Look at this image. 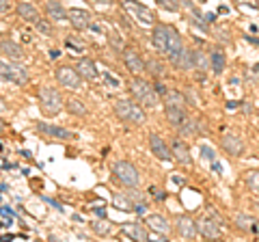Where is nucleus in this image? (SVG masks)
I'll return each mask as SVG.
<instances>
[{
	"mask_svg": "<svg viewBox=\"0 0 259 242\" xmlns=\"http://www.w3.org/2000/svg\"><path fill=\"white\" fill-rule=\"evenodd\" d=\"M112 206L119 208V210H123V212H134L132 199H127V197H123V195H115V197H112Z\"/></svg>",
	"mask_w": 259,
	"mask_h": 242,
	"instance_id": "c756f323",
	"label": "nucleus"
},
{
	"mask_svg": "<svg viewBox=\"0 0 259 242\" xmlns=\"http://www.w3.org/2000/svg\"><path fill=\"white\" fill-rule=\"evenodd\" d=\"M121 56H123V63H125V67H127V71H132L134 76H141L145 69V61L139 56V52L134 50V48H123L121 50Z\"/></svg>",
	"mask_w": 259,
	"mask_h": 242,
	"instance_id": "6e6552de",
	"label": "nucleus"
},
{
	"mask_svg": "<svg viewBox=\"0 0 259 242\" xmlns=\"http://www.w3.org/2000/svg\"><path fill=\"white\" fill-rule=\"evenodd\" d=\"M37 132H41L44 136H50V139H61V141H74L76 134L65 130L61 126H52V124H44V121H39L37 124Z\"/></svg>",
	"mask_w": 259,
	"mask_h": 242,
	"instance_id": "9d476101",
	"label": "nucleus"
},
{
	"mask_svg": "<svg viewBox=\"0 0 259 242\" xmlns=\"http://www.w3.org/2000/svg\"><path fill=\"white\" fill-rule=\"evenodd\" d=\"M145 223H147V227L151 231L160 233V236H166V233L171 231V225H168V221L162 214H149L147 219H145Z\"/></svg>",
	"mask_w": 259,
	"mask_h": 242,
	"instance_id": "a211bd4d",
	"label": "nucleus"
},
{
	"mask_svg": "<svg viewBox=\"0 0 259 242\" xmlns=\"http://www.w3.org/2000/svg\"><path fill=\"white\" fill-rule=\"evenodd\" d=\"M108 42H110L112 46H115L117 50H123V42L119 39V35H117V33H108Z\"/></svg>",
	"mask_w": 259,
	"mask_h": 242,
	"instance_id": "e433bc0d",
	"label": "nucleus"
},
{
	"mask_svg": "<svg viewBox=\"0 0 259 242\" xmlns=\"http://www.w3.org/2000/svg\"><path fill=\"white\" fill-rule=\"evenodd\" d=\"M39 108L46 117H54L59 115L61 108H63V98L61 93L52 87H41L39 89Z\"/></svg>",
	"mask_w": 259,
	"mask_h": 242,
	"instance_id": "7ed1b4c3",
	"label": "nucleus"
},
{
	"mask_svg": "<svg viewBox=\"0 0 259 242\" xmlns=\"http://www.w3.org/2000/svg\"><path fill=\"white\" fill-rule=\"evenodd\" d=\"M175 229H177V233H180L182 238H188V240H192V238H197V236H199L197 221H192L190 216H180V219H177Z\"/></svg>",
	"mask_w": 259,
	"mask_h": 242,
	"instance_id": "2eb2a0df",
	"label": "nucleus"
},
{
	"mask_svg": "<svg viewBox=\"0 0 259 242\" xmlns=\"http://www.w3.org/2000/svg\"><path fill=\"white\" fill-rule=\"evenodd\" d=\"M76 67H78L76 69L78 74L82 78H87V80H97V78H100V69H97L95 61H91V59H80Z\"/></svg>",
	"mask_w": 259,
	"mask_h": 242,
	"instance_id": "412c9836",
	"label": "nucleus"
},
{
	"mask_svg": "<svg viewBox=\"0 0 259 242\" xmlns=\"http://www.w3.org/2000/svg\"><path fill=\"white\" fill-rule=\"evenodd\" d=\"M65 108H67L71 115H76V117H87V106H84V102L82 100H78V98H69L67 102H65Z\"/></svg>",
	"mask_w": 259,
	"mask_h": 242,
	"instance_id": "a878e982",
	"label": "nucleus"
},
{
	"mask_svg": "<svg viewBox=\"0 0 259 242\" xmlns=\"http://www.w3.org/2000/svg\"><path fill=\"white\" fill-rule=\"evenodd\" d=\"M37 28H39V33L46 35V37H52V35H54L50 22H46V20H41V18H39V22H37Z\"/></svg>",
	"mask_w": 259,
	"mask_h": 242,
	"instance_id": "72a5a7b5",
	"label": "nucleus"
},
{
	"mask_svg": "<svg viewBox=\"0 0 259 242\" xmlns=\"http://www.w3.org/2000/svg\"><path fill=\"white\" fill-rule=\"evenodd\" d=\"M190 54H192V65L197 67V69H201V71L209 69V56H205L203 50L194 48V50H190Z\"/></svg>",
	"mask_w": 259,
	"mask_h": 242,
	"instance_id": "cd10ccee",
	"label": "nucleus"
},
{
	"mask_svg": "<svg viewBox=\"0 0 259 242\" xmlns=\"http://www.w3.org/2000/svg\"><path fill=\"white\" fill-rule=\"evenodd\" d=\"M91 227H93L95 233H100V236H106V233L110 231V225H108V223H102V221L91 223Z\"/></svg>",
	"mask_w": 259,
	"mask_h": 242,
	"instance_id": "c9c22d12",
	"label": "nucleus"
},
{
	"mask_svg": "<svg viewBox=\"0 0 259 242\" xmlns=\"http://www.w3.org/2000/svg\"><path fill=\"white\" fill-rule=\"evenodd\" d=\"M102 78H104V83H106L108 87H112V89L121 87V80H119L115 74H110V71H104V74H102Z\"/></svg>",
	"mask_w": 259,
	"mask_h": 242,
	"instance_id": "f704fd0d",
	"label": "nucleus"
},
{
	"mask_svg": "<svg viewBox=\"0 0 259 242\" xmlns=\"http://www.w3.org/2000/svg\"><path fill=\"white\" fill-rule=\"evenodd\" d=\"M153 89H156L158 95H166V87L162 85V83H153Z\"/></svg>",
	"mask_w": 259,
	"mask_h": 242,
	"instance_id": "58836bf2",
	"label": "nucleus"
},
{
	"mask_svg": "<svg viewBox=\"0 0 259 242\" xmlns=\"http://www.w3.org/2000/svg\"><path fill=\"white\" fill-rule=\"evenodd\" d=\"M246 186L253 190V192H259V171H248L246 173Z\"/></svg>",
	"mask_w": 259,
	"mask_h": 242,
	"instance_id": "7c9ffc66",
	"label": "nucleus"
},
{
	"mask_svg": "<svg viewBox=\"0 0 259 242\" xmlns=\"http://www.w3.org/2000/svg\"><path fill=\"white\" fill-rule=\"evenodd\" d=\"M5 110H7V104H5L3 98H0V112H5Z\"/></svg>",
	"mask_w": 259,
	"mask_h": 242,
	"instance_id": "c03bdc74",
	"label": "nucleus"
},
{
	"mask_svg": "<svg viewBox=\"0 0 259 242\" xmlns=\"http://www.w3.org/2000/svg\"><path fill=\"white\" fill-rule=\"evenodd\" d=\"M203 20H205V22H214V20H216V13H205Z\"/></svg>",
	"mask_w": 259,
	"mask_h": 242,
	"instance_id": "a19ab883",
	"label": "nucleus"
},
{
	"mask_svg": "<svg viewBox=\"0 0 259 242\" xmlns=\"http://www.w3.org/2000/svg\"><path fill=\"white\" fill-rule=\"evenodd\" d=\"M182 48H184V42H182L180 33H177L173 26H168V52H166V56L177 52V50H182Z\"/></svg>",
	"mask_w": 259,
	"mask_h": 242,
	"instance_id": "c85d7f7f",
	"label": "nucleus"
},
{
	"mask_svg": "<svg viewBox=\"0 0 259 242\" xmlns=\"http://www.w3.org/2000/svg\"><path fill=\"white\" fill-rule=\"evenodd\" d=\"M236 5H238V7H246V5H248V7H253L255 11H257V7H259L257 0H236Z\"/></svg>",
	"mask_w": 259,
	"mask_h": 242,
	"instance_id": "4c0bfd02",
	"label": "nucleus"
},
{
	"mask_svg": "<svg viewBox=\"0 0 259 242\" xmlns=\"http://www.w3.org/2000/svg\"><path fill=\"white\" fill-rule=\"evenodd\" d=\"M233 225H236L238 229L242 231H257V221L253 219V216H248V214H233Z\"/></svg>",
	"mask_w": 259,
	"mask_h": 242,
	"instance_id": "b1692460",
	"label": "nucleus"
},
{
	"mask_svg": "<svg viewBox=\"0 0 259 242\" xmlns=\"http://www.w3.org/2000/svg\"><path fill=\"white\" fill-rule=\"evenodd\" d=\"M201 151H203V156H205L207 160H214V151L209 149V147H201Z\"/></svg>",
	"mask_w": 259,
	"mask_h": 242,
	"instance_id": "ea45409f",
	"label": "nucleus"
},
{
	"mask_svg": "<svg viewBox=\"0 0 259 242\" xmlns=\"http://www.w3.org/2000/svg\"><path fill=\"white\" fill-rule=\"evenodd\" d=\"M9 9V0H0V11H7Z\"/></svg>",
	"mask_w": 259,
	"mask_h": 242,
	"instance_id": "79ce46f5",
	"label": "nucleus"
},
{
	"mask_svg": "<svg viewBox=\"0 0 259 242\" xmlns=\"http://www.w3.org/2000/svg\"><path fill=\"white\" fill-rule=\"evenodd\" d=\"M46 13L50 15V20H54V22L67 20V9H65L59 0H46Z\"/></svg>",
	"mask_w": 259,
	"mask_h": 242,
	"instance_id": "4be33fe9",
	"label": "nucleus"
},
{
	"mask_svg": "<svg viewBox=\"0 0 259 242\" xmlns=\"http://www.w3.org/2000/svg\"><path fill=\"white\" fill-rule=\"evenodd\" d=\"M227 67V59H225V52L221 48H214L212 52H209V71L216 76H221Z\"/></svg>",
	"mask_w": 259,
	"mask_h": 242,
	"instance_id": "aec40b11",
	"label": "nucleus"
},
{
	"mask_svg": "<svg viewBox=\"0 0 259 242\" xmlns=\"http://www.w3.org/2000/svg\"><path fill=\"white\" fill-rule=\"evenodd\" d=\"M112 175H115L117 180L127 188H136L139 186V182H141L136 167L132 163H127V160H117V163L112 165Z\"/></svg>",
	"mask_w": 259,
	"mask_h": 242,
	"instance_id": "39448f33",
	"label": "nucleus"
},
{
	"mask_svg": "<svg viewBox=\"0 0 259 242\" xmlns=\"http://www.w3.org/2000/svg\"><path fill=\"white\" fill-rule=\"evenodd\" d=\"M115 112L121 121H125V124H134V126H141L145 124V110L139 106L136 102H130V100H117L115 104Z\"/></svg>",
	"mask_w": 259,
	"mask_h": 242,
	"instance_id": "20e7f679",
	"label": "nucleus"
},
{
	"mask_svg": "<svg viewBox=\"0 0 259 242\" xmlns=\"http://www.w3.org/2000/svg\"><path fill=\"white\" fill-rule=\"evenodd\" d=\"M151 42L160 54L168 52V24H156V28L151 33Z\"/></svg>",
	"mask_w": 259,
	"mask_h": 242,
	"instance_id": "f8f14e48",
	"label": "nucleus"
},
{
	"mask_svg": "<svg viewBox=\"0 0 259 242\" xmlns=\"http://www.w3.org/2000/svg\"><path fill=\"white\" fill-rule=\"evenodd\" d=\"M15 13L20 15V20L30 22V24H37L39 18H41L39 11H37V7L30 5V3H18V7H15Z\"/></svg>",
	"mask_w": 259,
	"mask_h": 242,
	"instance_id": "6ab92c4d",
	"label": "nucleus"
},
{
	"mask_svg": "<svg viewBox=\"0 0 259 242\" xmlns=\"http://www.w3.org/2000/svg\"><path fill=\"white\" fill-rule=\"evenodd\" d=\"M199 3H205V0H199Z\"/></svg>",
	"mask_w": 259,
	"mask_h": 242,
	"instance_id": "49530a36",
	"label": "nucleus"
},
{
	"mask_svg": "<svg viewBox=\"0 0 259 242\" xmlns=\"http://www.w3.org/2000/svg\"><path fill=\"white\" fill-rule=\"evenodd\" d=\"M171 154L173 158L177 160L180 165H192V156H190V149H188V145H186L182 139H175L173 145H171Z\"/></svg>",
	"mask_w": 259,
	"mask_h": 242,
	"instance_id": "f3484780",
	"label": "nucleus"
},
{
	"mask_svg": "<svg viewBox=\"0 0 259 242\" xmlns=\"http://www.w3.org/2000/svg\"><path fill=\"white\" fill-rule=\"evenodd\" d=\"M197 229L203 238L207 240H214L221 236V216H218L214 210H207V216L197 221Z\"/></svg>",
	"mask_w": 259,
	"mask_h": 242,
	"instance_id": "423d86ee",
	"label": "nucleus"
},
{
	"mask_svg": "<svg viewBox=\"0 0 259 242\" xmlns=\"http://www.w3.org/2000/svg\"><path fill=\"white\" fill-rule=\"evenodd\" d=\"M199 130H201L199 119H188L186 117V121L180 126V136H197Z\"/></svg>",
	"mask_w": 259,
	"mask_h": 242,
	"instance_id": "bb28decb",
	"label": "nucleus"
},
{
	"mask_svg": "<svg viewBox=\"0 0 259 242\" xmlns=\"http://www.w3.org/2000/svg\"><path fill=\"white\" fill-rule=\"evenodd\" d=\"M3 128H5V124H3V119H0V130H3Z\"/></svg>",
	"mask_w": 259,
	"mask_h": 242,
	"instance_id": "a18cd8bd",
	"label": "nucleus"
},
{
	"mask_svg": "<svg viewBox=\"0 0 259 242\" xmlns=\"http://www.w3.org/2000/svg\"><path fill=\"white\" fill-rule=\"evenodd\" d=\"M221 145L229 156H242L244 154V143H242L240 136H236V134H225L221 139Z\"/></svg>",
	"mask_w": 259,
	"mask_h": 242,
	"instance_id": "dca6fc26",
	"label": "nucleus"
},
{
	"mask_svg": "<svg viewBox=\"0 0 259 242\" xmlns=\"http://www.w3.org/2000/svg\"><path fill=\"white\" fill-rule=\"evenodd\" d=\"M123 7L130 11V15H134L136 20H141V22H145V24H151L153 20H156V15H153V11H151V9H147L145 5L136 3V0H123Z\"/></svg>",
	"mask_w": 259,
	"mask_h": 242,
	"instance_id": "9b49d317",
	"label": "nucleus"
},
{
	"mask_svg": "<svg viewBox=\"0 0 259 242\" xmlns=\"http://www.w3.org/2000/svg\"><path fill=\"white\" fill-rule=\"evenodd\" d=\"M89 3H93V5H110L112 0H89Z\"/></svg>",
	"mask_w": 259,
	"mask_h": 242,
	"instance_id": "37998d69",
	"label": "nucleus"
},
{
	"mask_svg": "<svg viewBox=\"0 0 259 242\" xmlns=\"http://www.w3.org/2000/svg\"><path fill=\"white\" fill-rule=\"evenodd\" d=\"M28 78L30 76H28L26 67L0 61V80H11V83H15V85H26Z\"/></svg>",
	"mask_w": 259,
	"mask_h": 242,
	"instance_id": "0eeeda50",
	"label": "nucleus"
},
{
	"mask_svg": "<svg viewBox=\"0 0 259 242\" xmlns=\"http://www.w3.org/2000/svg\"><path fill=\"white\" fill-rule=\"evenodd\" d=\"M123 233H127V236L134 238V240H141V242L149 240L147 229H145L143 225H139V223H134V225H123Z\"/></svg>",
	"mask_w": 259,
	"mask_h": 242,
	"instance_id": "393cba45",
	"label": "nucleus"
},
{
	"mask_svg": "<svg viewBox=\"0 0 259 242\" xmlns=\"http://www.w3.org/2000/svg\"><path fill=\"white\" fill-rule=\"evenodd\" d=\"M156 3L166 11H180V0H156Z\"/></svg>",
	"mask_w": 259,
	"mask_h": 242,
	"instance_id": "473e14b6",
	"label": "nucleus"
},
{
	"mask_svg": "<svg viewBox=\"0 0 259 242\" xmlns=\"http://www.w3.org/2000/svg\"><path fill=\"white\" fill-rule=\"evenodd\" d=\"M149 149H151V154L156 158H160V160H173L171 147H168L166 141L162 139L160 134H151L149 136Z\"/></svg>",
	"mask_w": 259,
	"mask_h": 242,
	"instance_id": "ddd939ff",
	"label": "nucleus"
},
{
	"mask_svg": "<svg viewBox=\"0 0 259 242\" xmlns=\"http://www.w3.org/2000/svg\"><path fill=\"white\" fill-rule=\"evenodd\" d=\"M65 46H67L69 50H74V52H84V44L80 42L76 35H69L67 39H65Z\"/></svg>",
	"mask_w": 259,
	"mask_h": 242,
	"instance_id": "2f4dec72",
	"label": "nucleus"
},
{
	"mask_svg": "<svg viewBox=\"0 0 259 242\" xmlns=\"http://www.w3.org/2000/svg\"><path fill=\"white\" fill-rule=\"evenodd\" d=\"M130 91H132L134 98L141 104H145L147 108L158 106V93H156V89H153V83H149V80H145V78L130 80Z\"/></svg>",
	"mask_w": 259,
	"mask_h": 242,
	"instance_id": "f03ea898",
	"label": "nucleus"
},
{
	"mask_svg": "<svg viewBox=\"0 0 259 242\" xmlns=\"http://www.w3.org/2000/svg\"><path fill=\"white\" fill-rule=\"evenodd\" d=\"M67 22L74 26L76 30H84L91 24V13L87 9H69L67 11Z\"/></svg>",
	"mask_w": 259,
	"mask_h": 242,
	"instance_id": "4468645a",
	"label": "nucleus"
},
{
	"mask_svg": "<svg viewBox=\"0 0 259 242\" xmlns=\"http://www.w3.org/2000/svg\"><path fill=\"white\" fill-rule=\"evenodd\" d=\"M56 80L67 89H80L82 87V76L74 67H56Z\"/></svg>",
	"mask_w": 259,
	"mask_h": 242,
	"instance_id": "1a4fd4ad",
	"label": "nucleus"
},
{
	"mask_svg": "<svg viewBox=\"0 0 259 242\" xmlns=\"http://www.w3.org/2000/svg\"><path fill=\"white\" fill-rule=\"evenodd\" d=\"M0 52H3L5 56H9L11 61H22V59H24L22 46H18L15 42H11V39H5V42L0 44Z\"/></svg>",
	"mask_w": 259,
	"mask_h": 242,
	"instance_id": "5701e85b",
	"label": "nucleus"
},
{
	"mask_svg": "<svg viewBox=\"0 0 259 242\" xmlns=\"http://www.w3.org/2000/svg\"><path fill=\"white\" fill-rule=\"evenodd\" d=\"M164 112L173 128H180L186 121V95L182 91H166L164 95Z\"/></svg>",
	"mask_w": 259,
	"mask_h": 242,
	"instance_id": "f257e3e1",
	"label": "nucleus"
}]
</instances>
